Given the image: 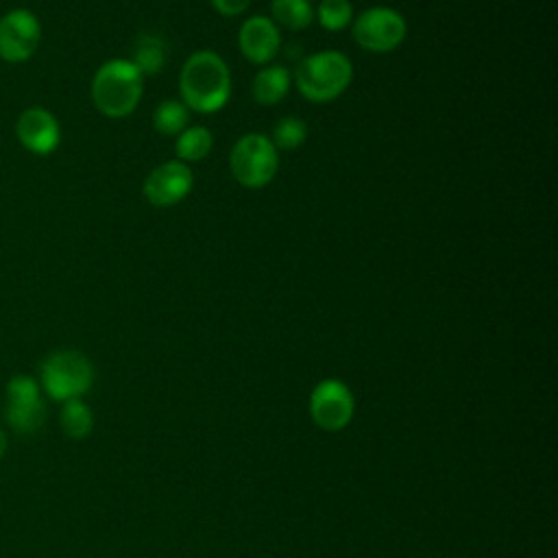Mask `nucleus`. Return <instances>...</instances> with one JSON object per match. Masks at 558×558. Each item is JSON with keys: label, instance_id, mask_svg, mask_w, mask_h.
I'll return each instance as SVG.
<instances>
[{"label": "nucleus", "instance_id": "nucleus-1", "mask_svg": "<svg viewBox=\"0 0 558 558\" xmlns=\"http://www.w3.org/2000/svg\"><path fill=\"white\" fill-rule=\"evenodd\" d=\"M181 102L196 113L220 111L231 96V70L214 50L192 52L179 72Z\"/></svg>", "mask_w": 558, "mask_h": 558}, {"label": "nucleus", "instance_id": "nucleus-2", "mask_svg": "<svg viewBox=\"0 0 558 558\" xmlns=\"http://www.w3.org/2000/svg\"><path fill=\"white\" fill-rule=\"evenodd\" d=\"M89 94L94 107L105 118H126L142 100L144 76L131 59H109L96 70Z\"/></svg>", "mask_w": 558, "mask_h": 558}, {"label": "nucleus", "instance_id": "nucleus-3", "mask_svg": "<svg viewBox=\"0 0 558 558\" xmlns=\"http://www.w3.org/2000/svg\"><path fill=\"white\" fill-rule=\"evenodd\" d=\"M292 81L310 102H331L340 98L353 81V63L340 50H318L296 61Z\"/></svg>", "mask_w": 558, "mask_h": 558}, {"label": "nucleus", "instance_id": "nucleus-4", "mask_svg": "<svg viewBox=\"0 0 558 558\" xmlns=\"http://www.w3.org/2000/svg\"><path fill=\"white\" fill-rule=\"evenodd\" d=\"M229 170L242 187L262 190L279 170V150L272 146L268 135L244 133L231 146Z\"/></svg>", "mask_w": 558, "mask_h": 558}, {"label": "nucleus", "instance_id": "nucleus-5", "mask_svg": "<svg viewBox=\"0 0 558 558\" xmlns=\"http://www.w3.org/2000/svg\"><path fill=\"white\" fill-rule=\"evenodd\" d=\"M92 384L94 366L81 351L61 349L41 362V388L54 401L81 399Z\"/></svg>", "mask_w": 558, "mask_h": 558}, {"label": "nucleus", "instance_id": "nucleus-6", "mask_svg": "<svg viewBox=\"0 0 558 558\" xmlns=\"http://www.w3.org/2000/svg\"><path fill=\"white\" fill-rule=\"evenodd\" d=\"M351 35L362 50L384 54L403 44L408 22L392 7H368L351 22Z\"/></svg>", "mask_w": 558, "mask_h": 558}, {"label": "nucleus", "instance_id": "nucleus-7", "mask_svg": "<svg viewBox=\"0 0 558 558\" xmlns=\"http://www.w3.org/2000/svg\"><path fill=\"white\" fill-rule=\"evenodd\" d=\"M355 412V397L351 388L336 377L318 381L310 392V416L325 432L344 429Z\"/></svg>", "mask_w": 558, "mask_h": 558}, {"label": "nucleus", "instance_id": "nucleus-8", "mask_svg": "<svg viewBox=\"0 0 558 558\" xmlns=\"http://www.w3.org/2000/svg\"><path fill=\"white\" fill-rule=\"evenodd\" d=\"M41 41V24L28 9H11L0 17V59L7 63L28 61Z\"/></svg>", "mask_w": 558, "mask_h": 558}, {"label": "nucleus", "instance_id": "nucleus-9", "mask_svg": "<svg viewBox=\"0 0 558 558\" xmlns=\"http://www.w3.org/2000/svg\"><path fill=\"white\" fill-rule=\"evenodd\" d=\"M4 416L17 434H35L46 418L39 384L28 375H15L7 384Z\"/></svg>", "mask_w": 558, "mask_h": 558}, {"label": "nucleus", "instance_id": "nucleus-10", "mask_svg": "<svg viewBox=\"0 0 558 558\" xmlns=\"http://www.w3.org/2000/svg\"><path fill=\"white\" fill-rule=\"evenodd\" d=\"M194 185L192 168L179 159H168L155 166L144 179V198L155 207H172L181 203Z\"/></svg>", "mask_w": 558, "mask_h": 558}, {"label": "nucleus", "instance_id": "nucleus-11", "mask_svg": "<svg viewBox=\"0 0 558 558\" xmlns=\"http://www.w3.org/2000/svg\"><path fill=\"white\" fill-rule=\"evenodd\" d=\"M238 48L253 65H268L281 50V31L266 15H251L238 28Z\"/></svg>", "mask_w": 558, "mask_h": 558}, {"label": "nucleus", "instance_id": "nucleus-12", "mask_svg": "<svg viewBox=\"0 0 558 558\" xmlns=\"http://www.w3.org/2000/svg\"><path fill=\"white\" fill-rule=\"evenodd\" d=\"M20 144L33 155H50L61 144V126L52 111L44 107H28L15 122Z\"/></svg>", "mask_w": 558, "mask_h": 558}, {"label": "nucleus", "instance_id": "nucleus-13", "mask_svg": "<svg viewBox=\"0 0 558 558\" xmlns=\"http://www.w3.org/2000/svg\"><path fill=\"white\" fill-rule=\"evenodd\" d=\"M290 85H292L290 70L286 65L268 63V65H262V70L253 76L251 96L257 105L272 107L288 96Z\"/></svg>", "mask_w": 558, "mask_h": 558}, {"label": "nucleus", "instance_id": "nucleus-14", "mask_svg": "<svg viewBox=\"0 0 558 558\" xmlns=\"http://www.w3.org/2000/svg\"><path fill=\"white\" fill-rule=\"evenodd\" d=\"M166 59H168V48H166V41L161 35L142 33L135 39L131 63L142 72V76L161 72L166 65Z\"/></svg>", "mask_w": 558, "mask_h": 558}, {"label": "nucleus", "instance_id": "nucleus-15", "mask_svg": "<svg viewBox=\"0 0 558 558\" xmlns=\"http://www.w3.org/2000/svg\"><path fill=\"white\" fill-rule=\"evenodd\" d=\"M214 148V135L203 124H190L185 126L174 142L177 159L183 163H194L205 159Z\"/></svg>", "mask_w": 558, "mask_h": 558}, {"label": "nucleus", "instance_id": "nucleus-16", "mask_svg": "<svg viewBox=\"0 0 558 558\" xmlns=\"http://www.w3.org/2000/svg\"><path fill=\"white\" fill-rule=\"evenodd\" d=\"M270 20L288 31H305L314 22L310 0H270Z\"/></svg>", "mask_w": 558, "mask_h": 558}, {"label": "nucleus", "instance_id": "nucleus-17", "mask_svg": "<svg viewBox=\"0 0 558 558\" xmlns=\"http://www.w3.org/2000/svg\"><path fill=\"white\" fill-rule=\"evenodd\" d=\"M153 126L161 135L177 137L185 126H190V109L174 98L161 100L153 111Z\"/></svg>", "mask_w": 558, "mask_h": 558}, {"label": "nucleus", "instance_id": "nucleus-18", "mask_svg": "<svg viewBox=\"0 0 558 558\" xmlns=\"http://www.w3.org/2000/svg\"><path fill=\"white\" fill-rule=\"evenodd\" d=\"M59 423H61V429L65 432V436L81 440V438L89 436V432L94 427V414H92L89 405L83 403L81 399H70V401H63V405H61Z\"/></svg>", "mask_w": 558, "mask_h": 558}, {"label": "nucleus", "instance_id": "nucleus-19", "mask_svg": "<svg viewBox=\"0 0 558 558\" xmlns=\"http://www.w3.org/2000/svg\"><path fill=\"white\" fill-rule=\"evenodd\" d=\"M307 140V124L296 116L279 118L272 124L270 142L277 150H296Z\"/></svg>", "mask_w": 558, "mask_h": 558}, {"label": "nucleus", "instance_id": "nucleus-20", "mask_svg": "<svg viewBox=\"0 0 558 558\" xmlns=\"http://www.w3.org/2000/svg\"><path fill=\"white\" fill-rule=\"evenodd\" d=\"M314 17L325 31L340 33L353 22V4L349 0H320L314 9Z\"/></svg>", "mask_w": 558, "mask_h": 558}, {"label": "nucleus", "instance_id": "nucleus-21", "mask_svg": "<svg viewBox=\"0 0 558 558\" xmlns=\"http://www.w3.org/2000/svg\"><path fill=\"white\" fill-rule=\"evenodd\" d=\"M209 2H211L214 11H216L218 15H222V17H238V15H242V13L248 9V4H251V0H209Z\"/></svg>", "mask_w": 558, "mask_h": 558}, {"label": "nucleus", "instance_id": "nucleus-22", "mask_svg": "<svg viewBox=\"0 0 558 558\" xmlns=\"http://www.w3.org/2000/svg\"><path fill=\"white\" fill-rule=\"evenodd\" d=\"M4 451H7V436H4V432L0 429V458L4 456Z\"/></svg>", "mask_w": 558, "mask_h": 558}]
</instances>
